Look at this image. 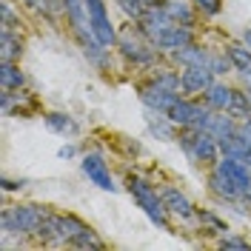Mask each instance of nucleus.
I'll return each mask as SVG.
<instances>
[{"mask_svg":"<svg viewBox=\"0 0 251 251\" xmlns=\"http://www.w3.org/2000/svg\"><path fill=\"white\" fill-rule=\"evenodd\" d=\"M169 60H172L174 66H180V69H186V66H208V60H211V49L194 40V43H188V46L177 49L174 54H169Z\"/></svg>","mask_w":251,"mask_h":251,"instance_id":"nucleus-17","label":"nucleus"},{"mask_svg":"<svg viewBox=\"0 0 251 251\" xmlns=\"http://www.w3.org/2000/svg\"><path fill=\"white\" fill-rule=\"evenodd\" d=\"M191 6L200 12V17H217L223 12V0H191Z\"/></svg>","mask_w":251,"mask_h":251,"instance_id":"nucleus-30","label":"nucleus"},{"mask_svg":"<svg viewBox=\"0 0 251 251\" xmlns=\"http://www.w3.org/2000/svg\"><path fill=\"white\" fill-rule=\"evenodd\" d=\"M46 205H34V203H17V205H9V208H3V214H0V226H3V234L6 237H37L40 234V226H43V220L49 217Z\"/></svg>","mask_w":251,"mask_h":251,"instance_id":"nucleus-5","label":"nucleus"},{"mask_svg":"<svg viewBox=\"0 0 251 251\" xmlns=\"http://www.w3.org/2000/svg\"><path fill=\"white\" fill-rule=\"evenodd\" d=\"M0 26H3V29H20V15L12 9L9 0L0 3Z\"/></svg>","mask_w":251,"mask_h":251,"instance_id":"nucleus-29","label":"nucleus"},{"mask_svg":"<svg viewBox=\"0 0 251 251\" xmlns=\"http://www.w3.org/2000/svg\"><path fill=\"white\" fill-rule=\"evenodd\" d=\"M197 223L203 226V231H208V234H226V231H228V223L220 217L217 211L197 208Z\"/></svg>","mask_w":251,"mask_h":251,"instance_id":"nucleus-24","label":"nucleus"},{"mask_svg":"<svg viewBox=\"0 0 251 251\" xmlns=\"http://www.w3.org/2000/svg\"><path fill=\"white\" fill-rule=\"evenodd\" d=\"M240 92H243V89H234V86H228V83H226L223 77H217L214 83H211V89L203 94V100H205V106H208V109L226 111V114H228Z\"/></svg>","mask_w":251,"mask_h":251,"instance_id":"nucleus-14","label":"nucleus"},{"mask_svg":"<svg viewBox=\"0 0 251 251\" xmlns=\"http://www.w3.org/2000/svg\"><path fill=\"white\" fill-rule=\"evenodd\" d=\"M86 12H89V23H92L94 37H97L103 46L114 49V43H117V34H120V31L114 29V23H111V15H109L106 0H86Z\"/></svg>","mask_w":251,"mask_h":251,"instance_id":"nucleus-8","label":"nucleus"},{"mask_svg":"<svg viewBox=\"0 0 251 251\" xmlns=\"http://www.w3.org/2000/svg\"><path fill=\"white\" fill-rule=\"evenodd\" d=\"M26 183L29 180H12V177H0V186H3V191H20V188H26Z\"/></svg>","mask_w":251,"mask_h":251,"instance_id":"nucleus-31","label":"nucleus"},{"mask_svg":"<svg viewBox=\"0 0 251 251\" xmlns=\"http://www.w3.org/2000/svg\"><path fill=\"white\" fill-rule=\"evenodd\" d=\"M146 126L149 131L154 134L157 140H166V143H177V134H180V126L174 123L166 111H151L146 109Z\"/></svg>","mask_w":251,"mask_h":251,"instance_id":"nucleus-16","label":"nucleus"},{"mask_svg":"<svg viewBox=\"0 0 251 251\" xmlns=\"http://www.w3.org/2000/svg\"><path fill=\"white\" fill-rule=\"evenodd\" d=\"M80 49V54L86 57V60L92 63L94 69L100 72V75H109L111 72V49L109 46H103L94 34H86V37H77L75 40Z\"/></svg>","mask_w":251,"mask_h":251,"instance_id":"nucleus-13","label":"nucleus"},{"mask_svg":"<svg viewBox=\"0 0 251 251\" xmlns=\"http://www.w3.org/2000/svg\"><path fill=\"white\" fill-rule=\"evenodd\" d=\"M23 37L20 29H0V60H20Z\"/></svg>","mask_w":251,"mask_h":251,"instance_id":"nucleus-22","label":"nucleus"},{"mask_svg":"<svg viewBox=\"0 0 251 251\" xmlns=\"http://www.w3.org/2000/svg\"><path fill=\"white\" fill-rule=\"evenodd\" d=\"M114 49H117V54L123 57L128 66H134V69H143V72H149V69H154L157 63H160V49L143 34L137 26H131V29H123L120 34H117V43H114Z\"/></svg>","mask_w":251,"mask_h":251,"instance_id":"nucleus-4","label":"nucleus"},{"mask_svg":"<svg viewBox=\"0 0 251 251\" xmlns=\"http://www.w3.org/2000/svg\"><path fill=\"white\" fill-rule=\"evenodd\" d=\"M177 146H180V151L186 154V160L191 166L205 169V172L223 157L220 143L214 140V134H211L208 128H180Z\"/></svg>","mask_w":251,"mask_h":251,"instance_id":"nucleus-3","label":"nucleus"},{"mask_svg":"<svg viewBox=\"0 0 251 251\" xmlns=\"http://www.w3.org/2000/svg\"><path fill=\"white\" fill-rule=\"evenodd\" d=\"M240 40H243V43H246V46L251 49V26H249L246 31H243V37H240Z\"/></svg>","mask_w":251,"mask_h":251,"instance_id":"nucleus-33","label":"nucleus"},{"mask_svg":"<svg viewBox=\"0 0 251 251\" xmlns=\"http://www.w3.org/2000/svg\"><path fill=\"white\" fill-rule=\"evenodd\" d=\"M194 40H197V37H194V29L180 26V23H172V26H166L160 34H154V37H151V43L160 49V54H163V57L174 54L177 49L188 46V43H194Z\"/></svg>","mask_w":251,"mask_h":251,"instance_id":"nucleus-11","label":"nucleus"},{"mask_svg":"<svg viewBox=\"0 0 251 251\" xmlns=\"http://www.w3.org/2000/svg\"><path fill=\"white\" fill-rule=\"evenodd\" d=\"M149 77L160 86H166V89H172V92H180V66L174 69V66H160L157 63L154 69H149Z\"/></svg>","mask_w":251,"mask_h":251,"instance_id":"nucleus-23","label":"nucleus"},{"mask_svg":"<svg viewBox=\"0 0 251 251\" xmlns=\"http://www.w3.org/2000/svg\"><path fill=\"white\" fill-rule=\"evenodd\" d=\"M208 69H211L217 77H226V75H231V72H234V63H231V57H228V51H226V49H211Z\"/></svg>","mask_w":251,"mask_h":251,"instance_id":"nucleus-25","label":"nucleus"},{"mask_svg":"<svg viewBox=\"0 0 251 251\" xmlns=\"http://www.w3.org/2000/svg\"><path fill=\"white\" fill-rule=\"evenodd\" d=\"M37 240L43 246H69L80 251H103L106 240L94 231L89 223H83L77 214H63V211H49V217L40 226Z\"/></svg>","mask_w":251,"mask_h":251,"instance_id":"nucleus-1","label":"nucleus"},{"mask_svg":"<svg viewBox=\"0 0 251 251\" xmlns=\"http://www.w3.org/2000/svg\"><path fill=\"white\" fill-rule=\"evenodd\" d=\"M243 89H246V97H249V103H251V83H243Z\"/></svg>","mask_w":251,"mask_h":251,"instance_id":"nucleus-34","label":"nucleus"},{"mask_svg":"<svg viewBox=\"0 0 251 251\" xmlns=\"http://www.w3.org/2000/svg\"><path fill=\"white\" fill-rule=\"evenodd\" d=\"M80 172H83V177H86L94 188H100V191H111V194L120 191V183H117V177L111 172L109 160L100 154V151H86V154H80Z\"/></svg>","mask_w":251,"mask_h":251,"instance_id":"nucleus-7","label":"nucleus"},{"mask_svg":"<svg viewBox=\"0 0 251 251\" xmlns=\"http://www.w3.org/2000/svg\"><path fill=\"white\" fill-rule=\"evenodd\" d=\"M57 157H60V160H72V157H77V146H75V143L60 146V149H57Z\"/></svg>","mask_w":251,"mask_h":251,"instance_id":"nucleus-32","label":"nucleus"},{"mask_svg":"<svg viewBox=\"0 0 251 251\" xmlns=\"http://www.w3.org/2000/svg\"><path fill=\"white\" fill-rule=\"evenodd\" d=\"M214 80H217V75L208 66H186V69H180V92L188 97H203Z\"/></svg>","mask_w":251,"mask_h":251,"instance_id":"nucleus-10","label":"nucleus"},{"mask_svg":"<svg viewBox=\"0 0 251 251\" xmlns=\"http://www.w3.org/2000/svg\"><path fill=\"white\" fill-rule=\"evenodd\" d=\"M43 123L51 134H57V137H75L80 131V123L69 114V111H46L43 114Z\"/></svg>","mask_w":251,"mask_h":251,"instance_id":"nucleus-19","label":"nucleus"},{"mask_svg":"<svg viewBox=\"0 0 251 251\" xmlns=\"http://www.w3.org/2000/svg\"><path fill=\"white\" fill-rule=\"evenodd\" d=\"M205 183H208V191H211L217 200H223V203H243V194L237 191V186L223 172H220L217 166H211V169H208Z\"/></svg>","mask_w":251,"mask_h":251,"instance_id":"nucleus-15","label":"nucleus"},{"mask_svg":"<svg viewBox=\"0 0 251 251\" xmlns=\"http://www.w3.org/2000/svg\"><path fill=\"white\" fill-rule=\"evenodd\" d=\"M163 203L169 208V214L180 223H197V205L191 203L186 191H180L177 186H163Z\"/></svg>","mask_w":251,"mask_h":251,"instance_id":"nucleus-12","label":"nucleus"},{"mask_svg":"<svg viewBox=\"0 0 251 251\" xmlns=\"http://www.w3.org/2000/svg\"><path fill=\"white\" fill-rule=\"evenodd\" d=\"M134 92L140 97L143 109H151V111H169L174 103H177V97H180V92H172V89L154 83L151 77L140 80V83L134 86Z\"/></svg>","mask_w":251,"mask_h":251,"instance_id":"nucleus-9","label":"nucleus"},{"mask_svg":"<svg viewBox=\"0 0 251 251\" xmlns=\"http://www.w3.org/2000/svg\"><path fill=\"white\" fill-rule=\"evenodd\" d=\"M29 9L40 12L43 17H57L63 15V0H23Z\"/></svg>","mask_w":251,"mask_h":251,"instance_id":"nucleus-26","label":"nucleus"},{"mask_svg":"<svg viewBox=\"0 0 251 251\" xmlns=\"http://www.w3.org/2000/svg\"><path fill=\"white\" fill-rule=\"evenodd\" d=\"M226 51H228V57L234 63V75H240L243 83H251V49L240 40V43H228Z\"/></svg>","mask_w":251,"mask_h":251,"instance_id":"nucleus-21","label":"nucleus"},{"mask_svg":"<svg viewBox=\"0 0 251 251\" xmlns=\"http://www.w3.org/2000/svg\"><path fill=\"white\" fill-rule=\"evenodd\" d=\"M123 186H126V191H128V197L134 200V205L154 223L157 228L172 231V214H169V208L163 203V191H160L149 177H143V174H137V172H128Z\"/></svg>","mask_w":251,"mask_h":251,"instance_id":"nucleus-2","label":"nucleus"},{"mask_svg":"<svg viewBox=\"0 0 251 251\" xmlns=\"http://www.w3.org/2000/svg\"><path fill=\"white\" fill-rule=\"evenodd\" d=\"M163 9L169 12L174 23L180 26H188V29H197V20H200V12L191 6V0H160Z\"/></svg>","mask_w":251,"mask_h":251,"instance_id":"nucleus-18","label":"nucleus"},{"mask_svg":"<svg viewBox=\"0 0 251 251\" xmlns=\"http://www.w3.org/2000/svg\"><path fill=\"white\" fill-rule=\"evenodd\" d=\"M114 3H117L131 20H137V17L146 12V6H151V3H157V0H114Z\"/></svg>","mask_w":251,"mask_h":251,"instance_id":"nucleus-28","label":"nucleus"},{"mask_svg":"<svg viewBox=\"0 0 251 251\" xmlns=\"http://www.w3.org/2000/svg\"><path fill=\"white\" fill-rule=\"evenodd\" d=\"M26 89V75L20 60H0V92H20Z\"/></svg>","mask_w":251,"mask_h":251,"instance_id":"nucleus-20","label":"nucleus"},{"mask_svg":"<svg viewBox=\"0 0 251 251\" xmlns=\"http://www.w3.org/2000/svg\"><path fill=\"white\" fill-rule=\"evenodd\" d=\"M166 114H169L180 128H205L208 120H211V114H214V109H208V106H205L203 97H188V94H180V97H177V103H174Z\"/></svg>","mask_w":251,"mask_h":251,"instance_id":"nucleus-6","label":"nucleus"},{"mask_svg":"<svg viewBox=\"0 0 251 251\" xmlns=\"http://www.w3.org/2000/svg\"><path fill=\"white\" fill-rule=\"evenodd\" d=\"M217 249H240V251H249V249H251V240H249V237H243V234H237V231H226V234H220Z\"/></svg>","mask_w":251,"mask_h":251,"instance_id":"nucleus-27","label":"nucleus"}]
</instances>
